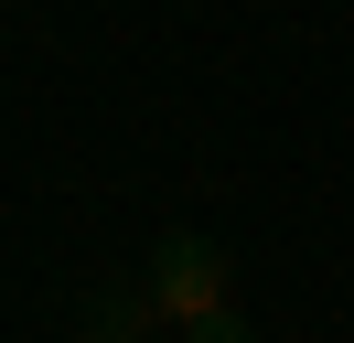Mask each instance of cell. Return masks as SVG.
Returning a JSON list of instances; mask_svg holds the SVG:
<instances>
[{"label": "cell", "mask_w": 354, "mask_h": 343, "mask_svg": "<svg viewBox=\"0 0 354 343\" xmlns=\"http://www.w3.org/2000/svg\"><path fill=\"white\" fill-rule=\"evenodd\" d=\"M225 268H236V257H225L215 236H161V247H151V268H140V279H151V300H161V322H172V333H183V322H204V311H225Z\"/></svg>", "instance_id": "cell-1"}, {"label": "cell", "mask_w": 354, "mask_h": 343, "mask_svg": "<svg viewBox=\"0 0 354 343\" xmlns=\"http://www.w3.org/2000/svg\"><path fill=\"white\" fill-rule=\"evenodd\" d=\"M151 322H161L151 279H129V290H97V300H86V333H97V343H140Z\"/></svg>", "instance_id": "cell-2"}, {"label": "cell", "mask_w": 354, "mask_h": 343, "mask_svg": "<svg viewBox=\"0 0 354 343\" xmlns=\"http://www.w3.org/2000/svg\"><path fill=\"white\" fill-rule=\"evenodd\" d=\"M183 343H258L236 311H204V322H183Z\"/></svg>", "instance_id": "cell-3"}]
</instances>
